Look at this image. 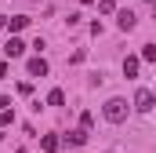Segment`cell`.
<instances>
[{"instance_id": "obj_10", "label": "cell", "mask_w": 156, "mask_h": 153, "mask_svg": "<svg viewBox=\"0 0 156 153\" xmlns=\"http://www.w3.org/2000/svg\"><path fill=\"white\" fill-rule=\"evenodd\" d=\"M62 102H66V95H62V91H58V88H55V91H51V95H47V106H62Z\"/></svg>"}, {"instance_id": "obj_13", "label": "cell", "mask_w": 156, "mask_h": 153, "mask_svg": "<svg viewBox=\"0 0 156 153\" xmlns=\"http://www.w3.org/2000/svg\"><path fill=\"white\" fill-rule=\"evenodd\" d=\"M7 124H11V110H4V113H0V128H7Z\"/></svg>"}, {"instance_id": "obj_5", "label": "cell", "mask_w": 156, "mask_h": 153, "mask_svg": "<svg viewBox=\"0 0 156 153\" xmlns=\"http://www.w3.org/2000/svg\"><path fill=\"white\" fill-rule=\"evenodd\" d=\"M66 142H69V146H83V142H87V131H83V128H80V131H69Z\"/></svg>"}, {"instance_id": "obj_15", "label": "cell", "mask_w": 156, "mask_h": 153, "mask_svg": "<svg viewBox=\"0 0 156 153\" xmlns=\"http://www.w3.org/2000/svg\"><path fill=\"white\" fill-rule=\"evenodd\" d=\"M80 4H91V0H80Z\"/></svg>"}, {"instance_id": "obj_12", "label": "cell", "mask_w": 156, "mask_h": 153, "mask_svg": "<svg viewBox=\"0 0 156 153\" xmlns=\"http://www.w3.org/2000/svg\"><path fill=\"white\" fill-rule=\"evenodd\" d=\"M98 7H102V11H105V15H109V11H113V7H116V4H113V0H98Z\"/></svg>"}, {"instance_id": "obj_4", "label": "cell", "mask_w": 156, "mask_h": 153, "mask_svg": "<svg viewBox=\"0 0 156 153\" xmlns=\"http://www.w3.org/2000/svg\"><path fill=\"white\" fill-rule=\"evenodd\" d=\"M26 69H29V76H47V62H44V58H29V66H26Z\"/></svg>"}, {"instance_id": "obj_8", "label": "cell", "mask_w": 156, "mask_h": 153, "mask_svg": "<svg viewBox=\"0 0 156 153\" xmlns=\"http://www.w3.org/2000/svg\"><path fill=\"white\" fill-rule=\"evenodd\" d=\"M26 26H29L26 15H15V18H11V33H18V29H26Z\"/></svg>"}, {"instance_id": "obj_9", "label": "cell", "mask_w": 156, "mask_h": 153, "mask_svg": "<svg viewBox=\"0 0 156 153\" xmlns=\"http://www.w3.org/2000/svg\"><path fill=\"white\" fill-rule=\"evenodd\" d=\"M138 73V58H123V76H134Z\"/></svg>"}, {"instance_id": "obj_1", "label": "cell", "mask_w": 156, "mask_h": 153, "mask_svg": "<svg viewBox=\"0 0 156 153\" xmlns=\"http://www.w3.org/2000/svg\"><path fill=\"white\" fill-rule=\"evenodd\" d=\"M102 113H105L109 124H123V120H127V102H123V99H109Z\"/></svg>"}, {"instance_id": "obj_6", "label": "cell", "mask_w": 156, "mask_h": 153, "mask_svg": "<svg viewBox=\"0 0 156 153\" xmlns=\"http://www.w3.org/2000/svg\"><path fill=\"white\" fill-rule=\"evenodd\" d=\"M120 29H134V15H131V11H120Z\"/></svg>"}, {"instance_id": "obj_14", "label": "cell", "mask_w": 156, "mask_h": 153, "mask_svg": "<svg viewBox=\"0 0 156 153\" xmlns=\"http://www.w3.org/2000/svg\"><path fill=\"white\" fill-rule=\"evenodd\" d=\"M4 26H7V22H4V18H0V29H4Z\"/></svg>"}, {"instance_id": "obj_11", "label": "cell", "mask_w": 156, "mask_h": 153, "mask_svg": "<svg viewBox=\"0 0 156 153\" xmlns=\"http://www.w3.org/2000/svg\"><path fill=\"white\" fill-rule=\"evenodd\" d=\"M142 58H145V62H156V44H145V47H142Z\"/></svg>"}, {"instance_id": "obj_2", "label": "cell", "mask_w": 156, "mask_h": 153, "mask_svg": "<svg viewBox=\"0 0 156 153\" xmlns=\"http://www.w3.org/2000/svg\"><path fill=\"white\" fill-rule=\"evenodd\" d=\"M153 106H156L153 91H149V88H138V91H134V110H138V113H149Z\"/></svg>"}, {"instance_id": "obj_7", "label": "cell", "mask_w": 156, "mask_h": 153, "mask_svg": "<svg viewBox=\"0 0 156 153\" xmlns=\"http://www.w3.org/2000/svg\"><path fill=\"white\" fill-rule=\"evenodd\" d=\"M40 146H44V150H47V153H55V150H58V146H62V142H58L55 135H44V139H40Z\"/></svg>"}, {"instance_id": "obj_3", "label": "cell", "mask_w": 156, "mask_h": 153, "mask_svg": "<svg viewBox=\"0 0 156 153\" xmlns=\"http://www.w3.org/2000/svg\"><path fill=\"white\" fill-rule=\"evenodd\" d=\"M22 51H26V44H22V40H18V37H11V40H7V44H4V55H7V58H18Z\"/></svg>"}]
</instances>
